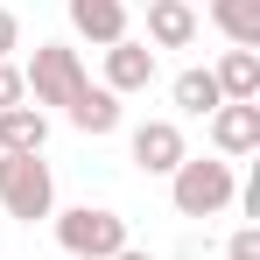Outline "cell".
I'll return each mask as SVG.
<instances>
[{
	"label": "cell",
	"mask_w": 260,
	"mask_h": 260,
	"mask_svg": "<svg viewBox=\"0 0 260 260\" xmlns=\"http://www.w3.org/2000/svg\"><path fill=\"white\" fill-rule=\"evenodd\" d=\"M169 197H176V218H218V211H232L239 176L225 155H183L169 176Z\"/></svg>",
	"instance_id": "6da1fadb"
},
{
	"label": "cell",
	"mask_w": 260,
	"mask_h": 260,
	"mask_svg": "<svg viewBox=\"0 0 260 260\" xmlns=\"http://www.w3.org/2000/svg\"><path fill=\"white\" fill-rule=\"evenodd\" d=\"M0 211L14 225H36L56 211V176L43 155H0Z\"/></svg>",
	"instance_id": "7a4b0ae2"
},
{
	"label": "cell",
	"mask_w": 260,
	"mask_h": 260,
	"mask_svg": "<svg viewBox=\"0 0 260 260\" xmlns=\"http://www.w3.org/2000/svg\"><path fill=\"white\" fill-rule=\"evenodd\" d=\"M49 218H56V239H63L71 260H113L120 246H134L127 218L106 211V204H78V211H49Z\"/></svg>",
	"instance_id": "3957f363"
},
{
	"label": "cell",
	"mask_w": 260,
	"mask_h": 260,
	"mask_svg": "<svg viewBox=\"0 0 260 260\" xmlns=\"http://www.w3.org/2000/svg\"><path fill=\"white\" fill-rule=\"evenodd\" d=\"M21 85H28L36 106H71L91 78H85V63H78V49H71V43H36V63L21 71Z\"/></svg>",
	"instance_id": "277c9868"
},
{
	"label": "cell",
	"mask_w": 260,
	"mask_h": 260,
	"mask_svg": "<svg viewBox=\"0 0 260 260\" xmlns=\"http://www.w3.org/2000/svg\"><path fill=\"white\" fill-rule=\"evenodd\" d=\"M127 155H134L141 176H176V162H183L190 148H183V127H176V120H141L134 141H127Z\"/></svg>",
	"instance_id": "5b68a950"
},
{
	"label": "cell",
	"mask_w": 260,
	"mask_h": 260,
	"mask_svg": "<svg viewBox=\"0 0 260 260\" xmlns=\"http://www.w3.org/2000/svg\"><path fill=\"white\" fill-rule=\"evenodd\" d=\"M155 85V49L148 43H113L106 49V91H113V99H134V91H148Z\"/></svg>",
	"instance_id": "8992f818"
},
{
	"label": "cell",
	"mask_w": 260,
	"mask_h": 260,
	"mask_svg": "<svg viewBox=\"0 0 260 260\" xmlns=\"http://www.w3.org/2000/svg\"><path fill=\"white\" fill-rule=\"evenodd\" d=\"M211 78L225 106H260V49H225L211 63Z\"/></svg>",
	"instance_id": "52a82bcc"
},
{
	"label": "cell",
	"mask_w": 260,
	"mask_h": 260,
	"mask_svg": "<svg viewBox=\"0 0 260 260\" xmlns=\"http://www.w3.org/2000/svg\"><path fill=\"white\" fill-rule=\"evenodd\" d=\"M211 148L232 155H260V106H218L211 113Z\"/></svg>",
	"instance_id": "ba28073f"
},
{
	"label": "cell",
	"mask_w": 260,
	"mask_h": 260,
	"mask_svg": "<svg viewBox=\"0 0 260 260\" xmlns=\"http://www.w3.org/2000/svg\"><path fill=\"white\" fill-rule=\"evenodd\" d=\"M71 28L99 49L127 43V0H71Z\"/></svg>",
	"instance_id": "9c48e42d"
},
{
	"label": "cell",
	"mask_w": 260,
	"mask_h": 260,
	"mask_svg": "<svg viewBox=\"0 0 260 260\" xmlns=\"http://www.w3.org/2000/svg\"><path fill=\"white\" fill-rule=\"evenodd\" d=\"M148 43L155 49H190L197 43V7L190 0H148Z\"/></svg>",
	"instance_id": "30bf717a"
},
{
	"label": "cell",
	"mask_w": 260,
	"mask_h": 260,
	"mask_svg": "<svg viewBox=\"0 0 260 260\" xmlns=\"http://www.w3.org/2000/svg\"><path fill=\"white\" fill-rule=\"evenodd\" d=\"M43 141H49L43 106H7L0 113V155H43Z\"/></svg>",
	"instance_id": "8fae6325"
},
{
	"label": "cell",
	"mask_w": 260,
	"mask_h": 260,
	"mask_svg": "<svg viewBox=\"0 0 260 260\" xmlns=\"http://www.w3.org/2000/svg\"><path fill=\"white\" fill-rule=\"evenodd\" d=\"M211 7V28L232 49H260V0H204Z\"/></svg>",
	"instance_id": "7c38bea8"
},
{
	"label": "cell",
	"mask_w": 260,
	"mask_h": 260,
	"mask_svg": "<svg viewBox=\"0 0 260 260\" xmlns=\"http://www.w3.org/2000/svg\"><path fill=\"white\" fill-rule=\"evenodd\" d=\"M63 120H71L78 134H113V127H120V99H113L106 85H85L71 106H63Z\"/></svg>",
	"instance_id": "4fadbf2b"
},
{
	"label": "cell",
	"mask_w": 260,
	"mask_h": 260,
	"mask_svg": "<svg viewBox=\"0 0 260 260\" xmlns=\"http://www.w3.org/2000/svg\"><path fill=\"white\" fill-rule=\"evenodd\" d=\"M169 99L183 106V113H197V120H211L218 106H225V99H218V78H211V71H183V78L169 85Z\"/></svg>",
	"instance_id": "5bb4252c"
},
{
	"label": "cell",
	"mask_w": 260,
	"mask_h": 260,
	"mask_svg": "<svg viewBox=\"0 0 260 260\" xmlns=\"http://www.w3.org/2000/svg\"><path fill=\"white\" fill-rule=\"evenodd\" d=\"M225 260H260V225H239L225 239Z\"/></svg>",
	"instance_id": "9a60e30c"
},
{
	"label": "cell",
	"mask_w": 260,
	"mask_h": 260,
	"mask_svg": "<svg viewBox=\"0 0 260 260\" xmlns=\"http://www.w3.org/2000/svg\"><path fill=\"white\" fill-rule=\"evenodd\" d=\"M7 106H28V85H21L14 63H0V113H7Z\"/></svg>",
	"instance_id": "2e32d148"
},
{
	"label": "cell",
	"mask_w": 260,
	"mask_h": 260,
	"mask_svg": "<svg viewBox=\"0 0 260 260\" xmlns=\"http://www.w3.org/2000/svg\"><path fill=\"white\" fill-rule=\"evenodd\" d=\"M21 49V21H14V7H0V63Z\"/></svg>",
	"instance_id": "e0dca14e"
},
{
	"label": "cell",
	"mask_w": 260,
	"mask_h": 260,
	"mask_svg": "<svg viewBox=\"0 0 260 260\" xmlns=\"http://www.w3.org/2000/svg\"><path fill=\"white\" fill-rule=\"evenodd\" d=\"M113 260H155V253H148V246H120Z\"/></svg>",
	"instance_id": "ac0fdd59"
},
{
	"label": "cell",
	"mask_w": 260,
	"mask_h": 260,
	"mask_svg": "<svg viewBox=\"0 0 260 260\" xmlns=\"http://www.w3.org/2000/svg\"><path fill=\"white\" fill-rule=\"evenodd\" d=\"M190 7H197V0H190Z\"/></svg>",
	"instance_id": "d6986e66"
}]
</instances>
